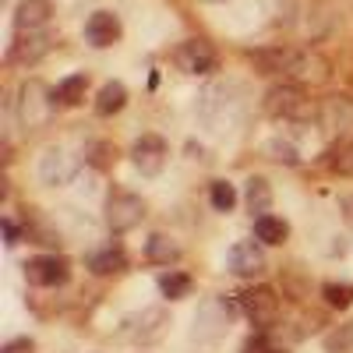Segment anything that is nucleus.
I'll return each instance as SVG.
<instances>
[{
	"mask_svg": "<svg viewBox=\"0 0 353 353\" xmlns=\"http://www.w3.org/2000/svg\"><path fill=\"white\" fill-rule=\"evenodd\" d=\"M254 61L265 68V74H286L293 85L301 81L318 85L329 78V61L311 50H269V53H258Z\"/></svg>",
	"mask_w": 353,
	"mask_h": 353,
	"instance_id": "1",
	"label": "nucleus"
},
{
	"mask_svg": "<svg viewBox=\"0 0 353 353\" xmlns=\"http://www.w3.org/2000/svg\"><path fill=\"white\" fill-rule=\"evenodd\" d=\"M53 110H57V92L43 81H25L21 92H18V121L25 131H39L53 121Z\"/></svg>",
	"mask_w": 353,
	"mask_h": 353,
	"instance_id": "2",
	"label": "nucleus"
},
{
	"mask_svg": "<svg viewBox=\"0 0 353 353\" xmlns=\"http://www.w3.org/2000/svg\"><path fill=\"white\" fill-rule=\"evenodd\" d=\"M265 113L276 117V121H290V124H304L318 113L314 103L301 92L297 85H276L265 92Z\"/></svg>",
	"mask_w": 353,
	"mask_h": 353,
	"instance_id": "3",
	"label": "nucleus"
},
{
	"mask_svg": "<svg viewBox=\"0 0 353 353\" xmlns=\"http://www.w3.org/2000/svg\"><path fill=\"white\" fill-rule=\"evenodd\" d=\"M237 311H241V301H230V297L201 304V311L194 314V339L198 343H219L230 329V318Z\"/></svg>",
	"mask_w": 353,
	"mask_h": 353,
	"instance_id": "4",
	"label": "nucleus"
},
{
	"mask_svg": "<svg viewBox=\"0 0 353 353\" xmlns=\"http://www.w3.org/2000/svg\"><path fill=\"white\" fill-rule=\"evenodd\" d=\"M145 219V201L131 191H113L106 198V226L113 233H128Z\"/></svg>",
	"mask_w": 353,
	"mask_h": 353,
	"instance_id": "5",
	"label": "nucleus"
},
{
	"mask_svg": "<svg viewBox=\"0 0 353 353\" xmlns=\"http://www.w3.org/2000/svg\"><path fill=\"white\" fill-rule=\"evenodd\" d=\"M241 311L254 321L258 329H269L276 325V318H279V297H276V290L272 286H251L241 293Z\"/></svg>",
	"mask_w": 353,
	"mask_h": 353,
	"instance_id": "6",
	"label": "nucleus"
},
{
	"mask_svg": "<svg viewBox=\"0 0 353 353\" xmlns=\"http://www.w3.org/2000/svg\"><path fill=\"white\" fill-rule=\"evenodd\" d=\"M78 170H81V163L68 149H46L39 159V181L46 188H68L78 176Z\"/></svg>",
	"mask_w": 353,
	"mask_h": 353,
	"instance_id": "7",
	"label": "nucleus"
},
{
	"mask_svg": "<svg viewBox=\"0 0 353 353\" xmlns=\"http://www.w3.org/2000/svg\"><path fill=\"white\" fill-rule=\"evenodd\" d=\"M166 325H170V314L163 307H145V311H138V314H131L124 321V336L131 343L149 346V343H156V339L166 336Z\"/></svg>",
	"mask_w": 353,
	"mask_h": 353,
	"instance_id": "8",
	"label": "nucleus"
},
{
	"mask_svg": "<svg viewBox=\"0 0 353 353\" xmlns=\"http://www.w3.org/2000/svg\"><path fill=\"white\" fill-rule=\"evenodd\" d=\"M173 61H176V68H181L184 74H212L219 68L216 50L209 43H201V39L181 43V46H176V53H173Z\"/></svg>",
	"mask_w": 353,
	"mask_h": 353,
	"instance_id": "9",
	"label": "nucleus"
},
{
	"mask_svg": "<svg viewBox=\"0 0 353 353\" xmlns=\"http://www.w3.org/2000/svg\"><path fill=\"white\" fill-rule=\"evenodd\" d=\"M71 276V265L61 254H39L25 261V279L32 286H61Z\"/></svg>",
	"mask_w": 353,
	"mask_h": 353,
	"instance_id": "10",
	"label": "nucleus"
},
{
	"mask_svg": "<svg viewBox=\"0 0 353 353\" xmlns=\"http://www.w3.org/2000/svg\"><path fill=\"white\" fill-rule=\"evenodd\" d=\"M166 156H170V149H166V141H163L159 134H141V138L134 141V149H131V159H134V166H138L141 176L163 173Z\"/></svg>",
	"mask_w": 353,
	"mask_h": 353,
	"instance_id": "11",
	"label": "nucleus"
},
{
	"mask_svg": "<svg viewBox=\"0 0 353 353\" xmlns=\"http://www.w3.org/2000/svg\"><path fill=\"white\" fill-rule=\"evenodd\" d=\"M226 265H230V272H233V276L254 279V276L265 272V251H261L254 241H241V244H233V248H230Z\"/></svg>",
	"mask_w": 353,
	"mask_h": 353,
	"instance_id": "12",
	"label": "nucleus"
},
{
	"mask_svg": "<svg viewBox=\"0 0 353 353\" xmlns=\"http://www.w3.org/2000/svg\"><path fill=\"white\" fill-rule=\"evenodd\" d=\"M121 36H124V25H121V18H117L113 11H96L92 18L85 21V39L92 43L96 50L113 46Z\"/></svg>",
	"mask_w": 353,
	"mask_h": 353,
	"instance_id": "13",
	"label": "nucleus"
},
{
	"mask_svg": "<svg viewBox=\"0 0 353 353\" xmlns=\"http://www.w3.org/2000/svg\"><path fill=\"white\" fill-rule=\"evenodd\" d=\"M46 50H50V36L46 32H14L8 61L11 64H36Z\"/></svg>",
	"mask_w": 353,
	"mask_h": 353,
	"instance_id": "14",
	"label": "nucleus"
},
{
	"mask_svg": "<svg viewBox=\"0 0 353 353\" xmlns=\"http://www.w3.org/2000/svg\"><path fill=\"white\" fill-rule=\"evenodd\" d=\"M53 8L50 0H21L14 11V32H43Z\"/></svg>",
	"mask_w": 353,
	"mask_h": 353,
	"instance_id": "15",
	"label": "nucleus"
},
{
	"mask_svg": "<svg viewBox=\"0 0 353 353\" xmlns=\"http://www.w3.org/2000/svg\"><path fill=\"white\" fill-rule=\"evenodd\" d=\"M244 201H248V209L254 212V219L269 216V209H272V188H269V181H265V176H251L248 188H244Z\"/></svg>",
	"mask_w": 353,
	"mask_h": 353,
	"instance_id": "16",
	"label": "nucleus"
},
{
	"mask_svg": "<svg viewBox=\"0 0 353 353\" xmlns=\"http://www.w3.org/2000/svg\"><path fill=\"white\" fill-rule=\"evenodd\" d=\"M88 269L96 276H117V272L128 269V254L121 248H103L96 254H88Z\"/></svg>",
	"mask_w": 353,
	"mask_h": 353,
	"instance_id": "17",
	"label": "nucleus"
},
{
	"mask_svg": "<svg viewBox=\"0 0 353 353\" xmlns=\"http://www.w3.org/2000/svg\"><path fill=\"white\" fill-rule=\"evenodd\" d=\"M128 103V88L124 81H106L99 88V96H96V113L99 117H113V113H121Z\"/></svg>",
	"mask_w": 353,
	"mask_h": 353,
	"instance_id": "18",
	"label": "nucleus"
},
{
	"mask_svg": "<svg viewBox=\"0 0 353 353\" xmlns=\"http://www.w3.org/2000/svg\"><path fill=\"white\" fill-rule=\"evenodd\" d=\"M145 258H149L152 265H173L176 258H181V248H176V241L166 237V233H152L149 244H145Z\"/></svg>",
	"mask_w": 353,
	"mask_h": 353,
	"instance_id": "19",
	"label": "nucleus"
},
{
	"mask_svg": "<svg viewBox=\"0 0 353 353\" xmlns=\"http://www.w3.org/2000/svg\"><path fill=\"white\" fill-rule=\"evenodd\" d=\"M88 92V74H71L57 85V103L61 106H81Z\"/></svg>",
	"mask_w": 353,
	"mask_h": 353,
	"instance_id": "20",
	"label": "nucleus"
},
{
	"mask_svg": "<svg viewBox=\"0 0 353 353\" xmlns=\"http://www.w3.org/2000/svg\"><path fill=\"white\" fill-rule=\"evenodd\" d=\"M254 237H258L261 244H283V241L290 237V226H286V219L261 216V219H254Z\"/></svg>",
	"mask_w": 353,
	"mask_h": 353,
	"instance_id": "21",
	"label": "nucleus"
},
{
	"mask_svg": "<svg viewBox=\"0 0 353 353\" xmlns=\"http://www.w3.org/2000/svg\"><path fill=\"white\" fill-rule=\"evenodd\" d=\"M159 290H163V297L181 301V297L191 293V276H184V272H163L159 276Z\"/></svg>",
	"mask_w": 353,
	"mask_h": 353,
	"instance_id": "22",
	"label": "nucleus"
},
{
	"mask_svg": "<svg viewBox=\"0 0 353 353\" xmlns=\"http://www.w3.org/2000/svg\"><path fill=\"white\" fill-rule=\"evenodd\" d=\"M233 205H237V191H233L230 181H216L212 184V209L216 212H233Z\"/></svg>",
	"mask_w": 353,
	"mask_h": 353,
	"instance_id": "23",
	"label": "nucleus"
},
{
	"mask_svg": "<svg viewBox=\"0 0 353 353\" xmlns=\"http://www.w3.org/2000/svg\"><path fill=\"white\" fill-rule=\"evenodd\" d=\"M325 350L329 353H350L353 350V321H346V325H339L336 332L325 336Z\"/></svg>",
	"mask_w": 353,
	"mask_h": 353,
	"instance_id": "24",
	"label": "nucleus"
},
{
	"mask_svg": "<svg viewBox=\"0 0 353 353\" xmlns=\"http://www.w3.org/2000/svg\"><path fill=\"white\" fill-rule=\"evenodd\" d=\"M321 293H325V301L332 307H350L353 304V283H329Z\"/></svg>",
	"mask_w": 353,
	"mask_h": 353,
	"instance_id": "25",
	"label": "nucleus"
},
{
	"mask_svg": "<svg viewBox=\"0 0 353 353\" xmlns=\"http://www.w3.org/2000/svg\"><path fill=\"white\" fill-rule=\"evenodd\" d=\"M244 353H286V350H283V346H279L269 332L261 329L258 336H251V339L244 343Z\"/></svg>",
	"mask_w": 353,
	"mask_h": 353,
	"instance_id": "26",
	"label": "nucleus"
},
{
	"mask_svg": "<svg viewBox=\"0 0 353 353\" xmlns=\"http://www.w3.org/2000/svg\"><path fill=\"white\" fill-rule=\"evenodd\" d=\"M269 152H272V159H279V163H297V149H293L290 141H269Z\"/></svg>",
	"mask_w": 353,
	"mask_h": 353,
	"instance_id": "27",
	"label": "nucleus"
},
{
	"mask_svg": "<svg viewBox=\"0 0 353 353\" xmlns=\"http://www.w3.org/2000/svg\"><path fill=\"white\" fill-rule=\"evenodd\" d=\"M332 170L343 173V176H353V141L346 145V149H339V156L332 159Z\"/></svg>",
	"mask_w": 353,
	"mask_h": 353,
	"instance_id": "28",
	"label": "nucleus"
},
{
	"mask_svg": "<svg viewBox=\"0 0 353 353\" xmlns=\"http://www.w3.org/2000/svg\"><path fill=\"white\" fill-rule=\"evenodd\" d=\"M0 353H36V343L28 339V336H18V339L4 343V350H0Z\"/></svg>",
	"mask_w": 353,
	"mask_h": 353,
	"instance_id": "29",
	"label": "nucleus"
},
{
	"mask_svg": "<svg viewBox=\"0 0 353 353\" xmlns=\"http://www.w3.org/2000/svg\"><path fill=\"white\" fill-rule=\"evenodd\" d=\"M88 152H92L88 159H92L96 166H106V163H110V156H113V145H106V141H96V145H92V149H88Z\"/></svg>",
	"mask_w": 353,
	"mask_h": 353,
	"instance_id": "30",
	"label": "nucleus"
},
{
	"mask_svg": "<svg viewBox=\"0 0 353 353\" xmlns=\"http://www.w3.org/2000/svg\"><path fill=\"white\" fill-rule=\"evenodd\" d=\"M4 233H8V244H11V248H14V244L21 241V230H18V226H14L11 219H4Z\"/></svg>",
	"mask_w": 353,
	"mask_h": 353,
	"instance_id": "31",
	"label": "nucleus"
},
{
	"mask_svg": "<svg viewBox=\"0 0 353 353\" xmlns=\"http://www.w3.org/2000/svg\"><path fill=\"white\" fill-rule=\"evenodd\" d=\"M343 216L353 223V194H346V198H343Z\"/></svg>",
	"mask_w": 353,
	"mask_h": 353,
	"instance_id": "32",
	"label": "nucleus"
},
{
	"mask_svg": "<svg viewBox=\"0 0 353 353\" xmlns=\"http://www.w3.org/2000/svg\"><path fill=\"white\" fill-rule=\"evenodd\" d=\"M201 4H226V0H201Z\"/></svg>",
	"mask_w": 353,
	"mask_h": 353,
	"instance_id": "33",
	"label": "nucleus"
}]
</instances>
